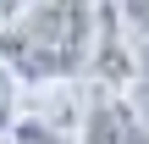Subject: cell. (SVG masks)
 <instances>
[{
	"label": "cell",
	"mask_w": 149,
	"mask_h": 144,
	"mask_svg": "<svg viewBox=\"0 0 149 144\" xmlns=\"http://www.w3.org/2000/svg\"><path fill=\"white\" fill-rule=\"evenodd\" d=\"M77 144H149V128L127 94H94L83 105Z\"/></svg>",
	"instance_id": "1"
},
{
	"label": "cell",
	"mask_w": 149,
	"mask_h": 144,
	"mask_svg": "<svg viewBox=\"0 0 149 144\" xmlns=\"http://www.w3.org/2000/svg\"><path fill=\"white\" fill-rule=\"evenodd\" d=\"M22 78H17V67L11 61H0V139L17 128V117H22Z\"/></svg>",
	"instance_id": "2"
},
{
	"label": "cell",
	"mask_w": 149,
	"mask_h": 144,
	"mask_svg": "<svg viewBox=\"0 0 149 144\" xmlns=\"http://www.w3.org/2000/svg\"><path fill=\"white\" fill-rule=\"evenodd\" d=\"M116 17L133 44H149V0H116Z\"/></svg>",
	"instance_id": "3"
},
{
	"label": "cell",
	"mask_w": 149,
	"mask_h": 144,
	"mask_svg": "<svg viewBox=\"0 0 149 144\" xmlns=\"http://www.w3.org/2000/svg\"><path fill=\"white\" fill-rule=\"evenodd\" d=\"M127 100H149V44H138V78H133Z\"/></svg>",
	"instance_id": "4"
},
{
	"label": "cell",
	"mask_w": 149,
	"mask_h": 144,
	"mask_svg": "<svg viewBox=\"0 0 149 144\" xmlns=\"http://www.w3.org/2000/svg\"><path fill=\"white\" fill-rule=\"evenodd\" d=\"M0 144H17V139H11V133H6V139H0Z\"/></svg>",
	"instance_id": "5"
}]
</instances>
